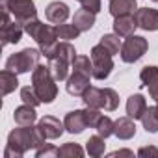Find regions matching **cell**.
Instances as JSON below:
<instances>
[{
  "instance_id": "obj_5",
  "label": "cell",
  "mask_w": 158,
  "mask_h": 158,
  "mask_svg": "<svg viewBox=\"0 0 158 158\" xmlns=\"http://www.w3.org/2000/svg\"><path fill=\"white\" fill-rule=\"evenodd\" d=\"M89 58H91V63H93V78H97V80H106L114 71L112 54L99 43L91 48Z\"/></svg>"
},
{
  "instance_id": "obj_17",
  "label": "cell",
  "mask_w": 158,
  "mask_h": 158,
  "mask_svg": "<svg viewBox=\"0 0 158 158\" xmlns=\"http://www.w3.org/2000/svg\"><path fill=\"white\" fill-rule=\"evenodd\" d=\"M95 15L97 13L86 10V8H80V10H76L74 15H73V24L80 32H89L95 26Z\"/></svg>"
},
{
  "instance_id": "obj_20",
  "label": "cell",
  "mask_w": 158,
  "mask_h": 158,
  "mask_svg": "<svg viewBox=\"0 0 158 158\" xmlns=\"http://www.w3.org/2000/svg\"><path fill=\"white\" fill-rule=\"evenodd\" d=\"M76 56H78V54H76V48H74L69 41H58V45L54 47V50H52V54L48 56V60L60 58V60H65V61H69V63L73 65V61H74Z\"/></svg>"
},
{
  "instance_id": "obj_37",
  "label": "cell",
  "mask_w": 158,
  "mask_h": 158,
  "mask_svg": "<svg viewBox=\"0 0 158 158\" xmlns=\"http://www.w3.org/2000/svg\"><path fill=\"white\" fill-rule=\"evenodd\" d=\"M138 156H154V158H158V147H154V145H149V147H141L139 151H138Z\"/></svg>"
},
{
  "instance_id": "obj_3",
  "label": "cell",
  "mask_w": 158,
  "mask_h": 158,
  "mask_svg": "<svg viewBox=\"0 0 158 158\" xmlns=\"http://www.w3.org/2000/svg\"><path fill=\"white\" fill-rule=\"evenodd\" d=\"M56 82L58 80L54 78L50 67H47V65H37L32 71V86L37 91L41 102H45V104L54 102V99L58 97V84Z\"/></svg>"
},
{
  "instance_id": "obj_24",
  "label": "cell",
  "mask_w": 158,
  "mask_h": 158,
  "mask_svg": "<svg viewBox=\"0 0 158 158\" xmlns=\"http://www.w3.org/2000/svg\"><path fill=\"white\" fill-rule=\"evenodd\" d=\"M86 151H88V154H89V156H93V158H99V156H102V154H104V151H106L104 138H102L101 134H97V136H91V138L86 141Z\"/></svg>"
},
{
  "instance_id": "obj_26",
  "label": "cell",
  "mask_w": 158,
  "mask_h": 158,
  "mask_svg": "<svg viewBox=\"0 0 158 158\" xmlns=\"http://www.w3.org/2000/svg\"><path fill=\"white\" fill-rule=\"evenodd\" d=\"M112 56L114 54H119L121 52V47H123V43H121V37L114 32V34H104L102 37H101V41H99Z\"/></svg>"
},
{
  "instance_id": "obj_2",
  "label": "cell",
  "mask_w": 158,
  "mask_h": 158,
  "mask_svg": "<svg viewBox=\"0 0 158 158\" xmlns=\"http://www.w3.org/2000/svg\"><path fill=\"white\" fill-rule=\"evenodd\" d=\"M24 32L39 45L41 54L48 60V56L52 54V50H54V47L58 45V39H60L58 32H56V26H50V24L41 23L39 19H34L24 26Z\"/></svg>"
},
{
  "instance_id": "obj_31",
  "label": "cell",
  "mask_w": 158,
  "mask_h": 158,
  "mask_svg": "<svg viewBox=\"0 0 158 158\" xmlns=\"http://www.w3.org/2000/svg\"><path fill=\"white\" fill-rule=\"evenodd\" d=\"M21 99L24 104H30V106H39L41 104V99L37 95V91L34 89V86H24L21 89Z\"/></svg>"
},
{
  "instance_id": "obj_27",
  "label": "cell",
  "mask_w": 158,
  "mask_h": 158,
  "mask_svg": "<svg viewBox=\"0 0 158 158\" xmlns=\"http://www.w3.org/2000/svg\"><path fill=\"white\" fill-rule=\"evenodd\" d=\"M73 71H78L82 74H88L93 78V63H91V58L89 56H84V54H78L73 61Z\"/></svg>"
},
{
  "instance_id": "obj_21",
  "label": "cell",
  "mask_w": 158,
  "mask_h": 158,
  "mask_svg": "<svg viewBox=\"0 0 158 158\" xmlns=\"http://www.w3.org/2000/svg\"><path fill=\"white\" fill-rule=\"evenodd\" d=\"M82 101H84V104L89 106V108H99V110H102V108H104V93H102V88L89 86V88L84 91Z\"/></svg>"
},
{
  "instance_id": "obj_8",
  "label": "cell",
  "mask_w": 158,
  "mask_h": 158,
  "mask_svg": "<svg viewBox=\"0 0 158 158\" xmlns=\"http://www.w3.org/2000/svg\"><path fill=\"white\" fill-rule=\"evenodd\" d=\"M37 127H39V130L43 132V136H45L47 139H58V138L65 132V125H63L58 117H54V115H45V117H41L39 123H37Z\"/></svg>"
},
{
  "instance_id": "obj_28",
  "label": "cell",
  "mask_w": 158,
  "mask_h": 158,
  "mask_svg": "<svg viewBox=\"0 0 158 158\" xmlns=\"http://www.w3.org/2000/svg\"><path fill=\"white\" fill-rule=\"evenodd\" d=\"M58 156H61V158H74V156L80 158V156H84V149L78 145V143L69 141V143H63V145L60 147Z\"/></svg>"
},
{
  "instance_id": "obj_10",
  "label": "cell",
  "mask_w": 158,
  "mask_h": 158,
  "mask_svg": "<svg viewBox=\"0 0 158 158\" xmlns=\"http://www.w3.org/2000/svg\"><path fill=\"white\" fill-rule=\"evenodd\" d=\"M89 80H91V76L82 74V73H78V71H73V74L67 78L65 89H67V93L73 95V97H82L84 91L89 88Z\"/></svg>"
},
{
  "instance_id": "obj_4",
  "label": "cell",
  "mask_w": 158,
  "mask_h": 158,
  "mask_svg": "<svg viewBox=\"0 0 158 158\" xmlns=\"http://www.w3.org/2000/svg\"><path fill=\"white\" fill-rule=\"evenodd\" d=\"M41 50L37 48H23L21 52H15L11 54L8 60H6V69L17 73V74H23V73H30L34 71L37 65H39V58H41Z\"/></svg>"
},
{
  "instance_id": "obj_29",
  "label": "cell",
  "mask_w": 158,
  "mask_h": 158,
  "mask_svg": "<svg viewBox=\"0 0 158 158\" xmlns=\"http://www.w3.org/2000/svg\"><path fill=\"white\" fill-rule=\"evenodd\" d=\"M56 32H58V37L63 39V41H71V39H76L78 35H80V30H78L74 24H58L56 26Z\"/></svg>"
},
{
  "instance_id": "obj_16",
  "label": "cell",
  "mask_w": 158,
  "mask_h": 158,
  "mask_svg": "<svg viewBox=\"0 0 158 158\" xmlns=\"http://www.w3.org/2000/svg\"><path fill=\"white\" fill-rule=\"evenodd\" d=\"M136 28H138V23H136L134 15H121V17H115V21H114V32L119 37L132 35Z\"/></svg>"
},
{
  "instance_id": "obj_11",
  "label": "cell",
  "mask_w": 158,
  "mask_h": 158,
  "mask_svg": "<svg viewBox=\"0 0 158 158\" xmlns=\"http://www.w3.org/2000/svg\"><path fill=\"white\" fill-rule=\"evenodd\" d=\"M63 125H65V130L69 134H82L88 128V123H86V117H84V110L67 112L65 119H63Z\"/></svg>"
},
{
  "instance_id": "obj_30",
  "label": "cell",
  "mask_w": 158,
  "mask_h": 158,
  "mask_svg": "<svg viewBox=\"0 0 158 158\" xmlns=\"http://www.w3.org/2000/svg\"><path fill=\"white\" fill-rule=\"evenodd\" d=\"M104 93V110L106 112H115L119 108V95L112 88H102Z\"/></svg>"
},
{
  "instance_id": "obj_25",
  "label": "cell",
  "mask_w": 158,
  "mask_h": 158,
  "mask_svg": "<svg viewBox=\"0 0 158 158\" xmlns=\"http://www.w3.org/2000/svg\"><path fill=\"white\" fill-rule=\"evenodd\" d=\"M141 123H143V128L147 132H151V134L158 132V110H156V106H149L147 108V112L141 117Z\"/></svg>"
},
{
  "instance_id": "obj_23",
  "label": "cell",
  "mask_w": 158,
  "mask_h": 158,
  "mask_svg": "<svg viewBox=\"0 0 158 158\" xmlns=\"http://www.w3.org/2000/svg\"><path fill=\"white\" fill-rule=\"evenodd\" d=\"M50 63H48V67H50V71H52V74H54V78L58 82H61V80H67L69 78V69L73 67L69 61H65V60H60V58H52V60H48Z\"/></svg>"
},
{
  "instance_id": "obj_32",
  "label": "cell",
  "mask_w": 158,
  "mask_h": 158,
  "mask_svg": "<svg viewBox=\"0 0 158 158\" xmlns=\"http://www.w3.org/2000/svg\"><path fill=\"white\" fill-rule=\"evenodd\" d=\"M158 78V67L156 65H145L139 73V80H141V86H149L152 84Z\"/></svg>"
},
{
  "instance_id": "obj_36",
  "label": "cell",
  "mask_w": 158,
  "mask_h": 158,
  "mask_svg": "<svg viewBox=\"0 0 158 158\" xmlns=\"http://www.w3.org/2000/svg\"><path fill=\"white\" fill-rule=\"evenodd\" d=\"M76 2H80V6L82 8H86V10H89V11H93V13H99L101 11V0H76Z\"/></svg>"
},
{
  "instance_id": "obj_19",
  "label": "cell",
  "mask_w": 158,
  "mask_h": 158,
  "mask_svg": "<svg viewBox=\"0 0 158 158\" xmlns=\"http://www.w3.org/2000/svg\"><path fill=\"white\" fill-rule=\"evenodd\" d=\"M138 10L136 0H110V13L112 17H121V15H134Z\"/></svg>"
},
{
  "instance_id": "obj_6",
  "label": "cell",
  "mask_w": 158,
  "mask_h": 158,
  "mask_svg": "<svg viewBox=\"0 0 158 158\" xmlns=\"http://www.w3.org/2000/svg\"><path fill=\"white\" fill-rule=\"evenodd\" d=\"M2 2L8 6L13 21H17L23 26H26L30 21L37 19V10H35L34 0H2Z\"/></svg>"
},
{
  "instance_id": "obj_18",
  "label": "cell",
  "mask_w": 158,
  "mask_h": 158,
  "mask_svg": "<svg viewBox=\"0 0 158 158\" xmlns=\"http://www.w3.org/2000/svg\"><path fill=\"white\" fill-rule=\"evenodd\" d=\"M13 119L17 125L21 127H30L37 121V114H35V106H30V104H23L19 108H15L13 112Z\"/></svg>"
},
{
  "instance_id": "obj_13",
  "label": "cell",
  "mask_w": 158,
  "mask_h": 158,
  "mask_svg": "<svg viewBox=\"0 0 158 158\" xmlns=\"http://www.w3.org/2000/svg\"><path fill=\"white\" fill-rule=\"evenodd\" d=\"M147 108H149L147 106V101H145V97L141 93H134V95H130L127 99V115L132 117L134 121L136 119H141L143 114L147 112Z\"/></svg>"
},
{
  "instance_id": "obj_14",
  "label": "cell",
  "mask_w": 158,
  "mask_h": 158,
  "mask_svg": "<svg viewBox=\"0 0 158 158\" xmlns=\"http://www.w3.org/2000/svg\"><path fill=\"white\" fill-rule=\"evenodd\" d=\"M23 34H24V26L19 24L17 21H13L10 24H4L2 26V32H0V37H2V47L11 45V43L13 45L19 43L21 37H23Z\"/></svg>"
},
{
  "instance_id": "obj_15",
  "label": "cell",
  "mask_w": 158,
  "mask_h": 158,
  "mask_svg": "<svg viewBox=\"0 0 158 158\" xmlns=\"http://www.w3.org/2000/svg\"><path fill=\"white\" fill-rule=\"evenodd\" d=\"M114 136H117L119 139H130L136 136V123L132 117H119L117 121H114Z\"/></svg>"
},
{
  "instance_id": "obj_39",
  "label": "cell",
  "mask_w": 158,
  "mask_h": 158,
  "mask_svg": "<svg viewBox=\"0 0 158 158\" xmlns=\"http://www.w3.org/2000/svg\"><path fill=\"white\" fill-rule=\"evenodd\" d=\"M110 156H134V152L130 151V149H119V151H114V152H110Z\"/></svg>"
},
{
  "instance_id": "obj_9",
  "label": "cell",
  "mask_w": 158,
  "mask_h": 158,
  "mask_svg": "<svg viewBox=\"0 0 158 158\" xmlns=\"http://www.w3.org/2000/svg\"><path fill=\"white\" fill-rule=\"evenodd\" d=\"M138 28L145 32H156L158 30V10L154 8H139L134 13Z\"/></svg>"
},
{
  "instance_id": "obj_34",
  "label": "cell",
  "mask_w": 158,
  "mask_h": 158,
  "mask_svg": "<svg viewBox=\"0 0 158 158\" xmlns=\"http://www.w3.org/2000/svg\"><path fill=\"white\" fill-rule=\"evenodd\" d=\"M84 117H86L88 127H89V128H95V127L99 125L102 114H101L99 108H89V106H86V108H84Z\"/></svg>"
},
{
  "instance_id": "obj_1",
  "label": "cell",
  "mask_w": 158,
  "mask_h": 158,
  "mask_svg": "<svg viewBox=\"0 0 158 158\" xmlns=\"http://www.w3.org/2000/svg\"><path fill=\"white\" fill-rule=\"evenodd\" d=\"M45 136L39 130V127L30 125V127H21L13 128L8 134V145L4 149V158H23L26 151L34 149L37 151L39 147L45 145Z\"/></svg>"
},
{
  "instance_id": "obj_22",
  "label": "cell",
  "mask_w": 158,
  "mask_h": 158,
  "mask_svg": "<svg viewBox=\"0 0 158 158\" xmlns=\"http://www.w3.org/2000/svg\"><path fill=\"white\" fill-rule=\"evenodd\" d=\"M0 84H2V95H10L13 93L17 88H19V78H17V73L10 71V69H4L0 73Z\"/></svg>"
},
{
  "instance_id": "obj_12",
  "label": "cell",
  "mask_w": 158,
  "mask_h": 158,
  "mask_svg": "<svg viewBox=\"0 0 158 158\" xmlns=\"http://www.w3.org/2000/svg\"><path fill=\"white\" fill-rule=\"evenodd\" d=\"M69 6L65 2H60V0H56V2H50L47 8H45V17L48 23L52 24H61L69 19Z\"/></svg>"
},
{
  "instance_id": "obj_7",
  "label": "cell",
  "mask_w": 158,
  "mask_h": 158,
  "mask_svg": "<svg viewBox=\"0 0 158 158\" xmlns=\"http://www.w3.org/2000/svg\"><path fill=\"white\" fill-rule=\"evenodd\" d=\"M147 50H149V41H147L145 37H141V35H134V34H132V35H128L127 41L123 43L119 54H121V60H123L125 63H134V61L141 60Z\"/></svg>"
},
{
  "instance_id": "obj_38",
  "label": "cell",
  "mask_w": 158,
  "mask_h": 158,
  "mask_svg": "<svg viewBox=\"0 0 158 158\" xmlns=\"http://www.w3.org/2000/svg\"><path fill=\"white\" fill-rule=\"evenodd\" d=\"M147 88H149V95H151V99H154V102H156V110H158V78H156L152 84H149Z\"/></svg>"
},
{
  "instance_id": "obj_33",
  "label": "cell",
  "mask_w": 158,
  "mask_h": 158,
  "mask_svg": "<svg viewBox=\"0 0 158 158\" xmlns=\"http://www.w3.org/2000/svg\"><path fill=\"white\" fill-rule=\"evenodd\" d=\"M95 130H97V134H101V136L106 139V138H110V136L114 134V121H112L108 115H102L101 121H99V125L95 127Z\"/></svg>"
},
{
  "instance_id": "obj_35",
  "label": "cell",
  "mask_w": 158,
  "mask_h": 158,
  "mask_svg": "<svg viewBox=\"0 0 158 158\" xmlns=\"http://www.w3.org/2000/svg\"><path fill=\"white\" fill-rule=\"evenodd\" d=\"M58 151H60V147H54L50 143H45L43 147H39L35 151V156L37 158H54V156H58Z\"/></svg>"
}]
</instances>
